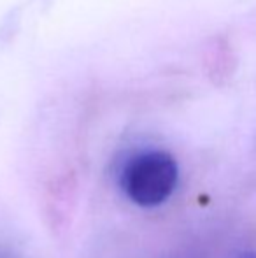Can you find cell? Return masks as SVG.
<instances>
[{"mask_svg": "<svg viewBox=\"0 0 256 258\" xmlns=\"http://www.w3.org/2000/svg\"><path fill=\"white\" fill-rule=\"evenodd\" d=\"M179 169L165 151H144L133 156L121 174V186L133 204L154 207L167 201L176 190Z\"/></svg>", "mask_w": 256, "mask_h": 258, "instance_id": "obj_1", "label": "cell"}]
</instances>
